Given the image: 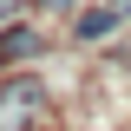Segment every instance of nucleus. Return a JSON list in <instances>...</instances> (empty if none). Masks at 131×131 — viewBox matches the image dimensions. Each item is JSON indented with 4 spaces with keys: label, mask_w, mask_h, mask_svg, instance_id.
Masks as SVG:
<instances>
[{
    "label": "nucleus",
    "mask_w": 131,
    "mask_h": 131,
    "mask_svg": "<svg viewBox=\"0 0 131 131\" xmlns=\"http://www.w3.org/2000/svg\"><path fill=\"white\" fill-rule=\"evenodd\" d=\"M39 112H46V92L33 79H13L7 92H0V131H26V125H39Z\"/></svg>",
    "instance_id": "nucleus-1"
},
{
    "label": "nucleus",
    "mask_w": 131,
    "mask_h": 131,
    "mask_svg": "<svg viewBox=\"0 0 131 131\" xmlns=\"http://www.w3.org/2000/svg\"><path fill=\"white\" fill-rule=\"evenodd\" d=\"M39 46H46V39H39L33 26H13V33H0V59H7V66H13V59H33Z\"/></svg>",
    "instance_id": "nucleus-2"
},
{
    "label": "nucleus",
    "mask_w": 131,
    "mask_h": 131,
    "mask_svg": "<svg viewBox=\"0 0 131 131\" xmlns=\"http://www.w3.org/2000/svg\"><path fill=\"white\" fill-rule=\"evenodd\" d=\"M112 7H92V13H79V39H105V33H112Z\"/></svg>",
    "instance_id": "nucleus-3"
},
{
    "label": "nucleus",
    "mask_w": 131,
    "mask_h": 131,
    "mask_svg": "<svg viewBox=\"0 0 131 131\" xmlns=\"http://www.w3.org/2000/svg\"><path fill=\"white\" fill-rule=\"evenodd\" d=\"M39 7H46V13H66V7H79V0H39Z\"/></svg>",
    "instance_id": "nucleus-4"
},
{
    "label": "nucleus",
    "mask_w": 131,
    "mask_h": 131,
    "mask_svg": "<svg viewBox=\"0 0 131 131\" xmlns=\"http://www.w3.org/2000/svg\"><path fill=\"white\" fill-rule=\"evenodd\" d=\"M13 7H20V0H0V20H7V13H13Z\"/></svg>",
    "instance_id": "nucleus-5"
},
{
    "label": "nucleus",
    "mask_w": 131,
    "mask_h": 131,
    "mask_svg": "<svg viewBox=\"0 0 131 131\" xmlns=\"http://www.w3.org/2000/svg\"><path fill=\"white\" fill-rule=\"evenodd\" d=\"M112 13H131V0H112Z\"/></svg>",
    "instance_id": "nucleus-6"
}]
</instances>
